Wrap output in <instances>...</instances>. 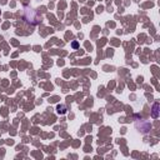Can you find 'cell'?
Returning <instances> with one entry per match:
<instances>
[{
  "label": "cell",
  "mask_w": 160,
  "mask_h": 160,
  "mask_svg": "<svg viewBox=\"0 0 160 160\" xmlns=\"http://www.w3.org/2000/svg\"><path fill=\"white\" fill-rule=\"evenodd\" d=\"M56 111H58V114H65L66 113V106L65 105H58Z\"/></svg>",
  "instance_id": "cell-1"
},
{
  "label": "cell",
  "mask_w": 160,
  "mask_h": 160,
  "mask_svg": "<svg viewBox=\"0 0 160 160\" xmlns=\"http://www.w3.org/2000/svg\"><path fill=\"white\" fill-rule=\"evenodd\" d=\"M71 46H73L74 49H78V48H79V44H78V41H74V43H71Z\"/></svg>",
  "instance_id": "cell-3"
},
{
  "label": "cell",
  "mask_w": 160,
  "mask_h": 160,
  "mask_svg": "<svg viewBox=\"0 0 160 160\" xmlns=\"http://www.w3.org/2000/svg\"><path fill=\"white\" fill-rule=\"evenodd\" d=\"M158 108H159V103H155L154 106H153V118H158L159 114H158Z\"/></svg>",
  "instance_id": "cell-2"
},
{
  "label": "cell",
  "mask_w": 160,
  "mask_h": 160,
  "mask_svg": "<svg viewBox=\"0 0 160 160\" xmlns=\"http://www.w3.org/2000/svg\"><path fill=\"white\" fill-rule=\"evenodd\" d=\"M0 15H2V10H0Z\"/></svg>",
  "instance_id": "cell-4"
}]
</instances>
